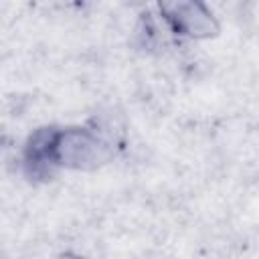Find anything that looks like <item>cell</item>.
Wrapping results in <instances>:
<instances>
[{
  "mask_svg": "<svg viewBox=\"0 0 259 259\" xmlns=\"http://www.w3.org/2000/svg\"><path fill=\"white\" fill-rule=\"evenodd\" d=\"M117 146V140L97 123L45 125L26 138L22 166L30 178H53L59 170L91 172L109 164Z\"/></svg>",
  "mask_w": 259,
  "mask_h": 259,
  "instance_id": "obj_1",
  "label": "cell"
},
{
  "mask_svg": "<svg viewBox=\"0 0 259 259\" xmlns=\"http://www.w3.org/2000/svg\"><path fill=\"white\" fill-rule=\"evenodd\" d=\"M0 259H2V257H0Z\"/></svg>",
  "mask_w": 259,
  "mask_h": 259,
  "instance_id": "obj_4",
  "label": "cell"
},
{
  "mask_svg": "<svg viewBox=\"0 0 259 259\" xmlns=\"http://www.w3.org/2000/svg\"><path fill=\"white\" fill-rule=\"evenodd\" d=\"M158 18L168 30L170 36L188 38V40H208L219 36L221 22L217 14L196 0H178V2H160L156 6Z\"/></svg>",
  "mask_w": 259,
  "mask_h": 259,
  "instance_id": "obj_2",
  "label": "cell"
},
{
  "mask_svg": "<svg viewBox=\"0 0 259 259\" xmlns=\"http://www.w3.org/2000/svg\"><path fill=\"white\" fill-rule=\"evenodd\" d=\"M57 259H85V257H81V255H77V253H71V251H67V253H61Z\"/></svg>",
  "mask_w": 259,
  "mask_h": 259,
  "instance_id": "obj_3",
  "label": "cell"
}]
</instances>
